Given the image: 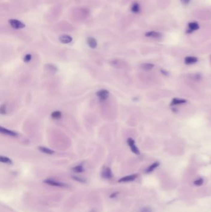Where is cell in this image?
I'll return each mask as SVG.
<instances>
[{
    "label": "cell",
    "mask_w": 211,
    "mask_h": 212,
    "mask_svg": "<svg viewBox=\"0 0 211 212\" xmlns=\"http://www.w3.org/2000/svg\"><path fill=\"white\" fill-rule=\"evenodd\" d=\"M154 65L151 63H144L141 64V67L145 70H150L154 68Z\"/></svg>",
    "instance_id": "16"
},
{
    "label": "cell",
    "mask_w": 211,
    "mask_h": 212,
    "mask_svg": "<svg viewBox=\"0 0 211 212\" xmlns=\"http://www.w3.org/2000/svg\"><path fill=\"white\" fill-rule=\"evenodd\" d=\"M0 132H1L2 133H4L5 135H7L9 136H17V133L14 131L8 130L7 128H3V127H1L0 128Z\"/></svg>",
    "instance_id": "10"
},
{
    "label": "cell",
    "mask_w": 211,
    "mask_h": 212,
    "mask_svg": "<svg viewBox=\"0 0 211 212\" xmlns=\"http://www.w3.org/2000/svg\"><path fill=\"white\" fill-rule=\"evenodd\" d=\"M141 10L140 6L137 3H134L131 6V11L134 13H138Z\"/></svg>",
    "instance_id": "15"
},
{
    "label": "cell",
    "mask_w": 211,
    "mask_h": 212,
    "mask_svg": "<svg viewBox=\"0 0 211 212\" xmlns=\"http://www.w3.org/2000/svg\"><path fill=\"white\" fill-rule=\"evenodd\" d=\"M140 212H152V209L150 207H143L142 208H141V210H140Z\"/></svg>",
    "instance_id": "24"
},
{
    "label": "cell",
    "mask_w": 211,
    "mask_h": 212,
    "mask_svg": "<svg viewBox=\"0 0 211 212\" xmlns=\"http://www.w3.org/2000/svg\"><path fill=\"white\" fill-rule=\"evenodd\" d=\"M127 143L128 145H129L130 147L131 148V150L132 152H133L136 154H139V151L138 148H137V147H136V146L135 145L134 140H133L131 138H128L127 140Z\"/></svg>",
    "instance_id": "5"
},
{
    "label": "cell",
    "mask_w": 211,
    "mask_h": 212,
    "mask_svg": "<svg viewBox=\"0 0 211 212\" xmlns=\"http://www.w3.org/2000/svg\"><path fill=\"white\" fill-rule=\"evenodd\" d=\"M182 4H183L184 5H187L189 3V2L191 1V0H180Z\"/></svg>",
    "instance_id": "26"
},
{
    "label": "cell",
    "mask_w": 211,
    "mask_h": 212,
    "mask_svg": "<svg viewBox=\"0 0 211 212\" xmlns=\"http://www.w3.org/2000/svg\"><path fill=\"white\" fill-rule=\"evenodd\" d=\"M199 29V24L197 22H191L188 24V29L187 31L188 33H191L195 31H197Z\"/></svg>",
    "instance_id": "6"
},
{
    "label": "cell",
    "mask_w": 211,
    "mask_h": 212,
    "mask_svg": "<svg viewBox=\"0 0 211 212\" xmlns=\"http://www.w3.org/2000/svg\"><path fill=\"white\" fill-rule=\"evenodd\" d=\"M159 164H159V162H155V163H153L152 164H151V165L150 166H149L148 169H146L145 172H146L147 173H150V172H152L155 168H157L159 166Z\"/></svg>",
    "instance_id": "14"
},
{
    "label": "cell",
    "mask_w": 211,
    "mask_h": 212,
    "mask_svg": "<svg viewBox=\"0 0 211 212\" xmlns=\"http://www.w3.org/2000/svg\"><path fill=\"white\" fill-rule=\"evenodd\" d=\"M9 23L11 26L15 29H21L25 27V25L21 21L17 19H10L9 20Z\"/></svg>",
    "instance_id": "1"
},
{
    "label": "cell",
    "mask_w": 211,
    "mask_h": 212,
    "mask_svg": "<svg viewBox=\"0 0 211 212\" xmlns=\"http://www.w3.org/2000/svg\"><path fill=\"white\" fill-rule=\"evenodd\" d=\"M73 179H75V180H76V181H79V182H86V181H85L84 179H82V178H81L73 177Z\"/></svg>",
    "instance_id": "25"
},
{
    "label": "cell",
    "mask_w": 211,
    "mask_h": 212,
    "mask_svg": "<svg viewBox=\"0 0 211 212\" xmlns=\"http://www.w3.org/2000/svg\"><path fill=\"white\" fill-rule=\"evenodd\" d=\"M0 161L1 162L3 163H7V164H11L12 163V161L11 159H10L9 158L5 157V156H1V157H0Z\"/></svg>",
    "instance_id": "19"
},
{
    "label": "cell",
    "mask_w": 211,
    "mask_h": 212,
    "mask_svg": "<svg viewBox=\"0 0 211 212\" xmlns=\"http://www.w3.org/2000/svg\"><path fill=\"white\" fill-rule=\"evenodd\" d=\"M87 43L89 47L92 49H95L97 46V42L95 39L93 37H89L87 40Z\"/></svg>",
    "instance_id": "11"
},
{
    "label": "cell",
    "mask_w": 211,
    "mask_h": 212,
    "mask_svg": "<svg viewBox=\"0 0 211 212\" xmlns=\"http://www.w3.org/2000/svg\"><path fill=\"white\" fill-rule=\"evenodd\" d=\"M145 35L146 37H152V38H160L162 36V34L160 32H155V31H149L146 32Z\"/></svg>",
    "instance_id": "8"
},
{
    "label": "cell",
    "mask_w": 211,
    "mask_h": 212,
    "mask_svg": "<svg viewBox=\"0 0 211 212\" xmlns=\"http://www.w3.org/2000/svg\"><path fill=\"white\" fill-rule=\"evenodd\" d=\"M51 116L53 118L58 119V118H61V112L60 111H58V110H57V111H54L53 112L51 113Z\"/></svg>",
    "instance_id": "18"
},
{
    "label": "cell",
    "mask_w": 211,
    "mask_h": 212,
    "mask_svg": "<svg viewBox=\"0 0 211 212\" xmlns=\"http://www.w3.org/2000/svg\"><path fill=\"white\" fill-rule=\"evenodd\" d=\"M186 102V100L184 99H174L171 102V105H177L183 103H185Z\"/></svg>",
    "instance_id": "17"
},
{
    "label": "cell",
    "mask_w": 211,
    "mask_h": 212,
    "mask_svg": "<svg viewBox=\"0 0 211 212\" xmlns=\"http://www.w3.org/2000/svg\"><path fill=\"white\" fill-rule=\"evenodd\" d=\"M204 180L203 178H199L194 182V184L197 186H201L203 184Z\"/></svg>",
    "instance_id": "21"
},
{
    "label": "cell",
    "mask_w": 211,
    "mask_h": 212,
    "mask_svg": "<svg viewBox=\"0 0 211 212\" xmlns=\"http://www.w3.org/2000/svg\"><path fill=\"white\" fill-rule=\"evenodd\" d=\"M118 194V192H115V193H112V194H111V196H110V198H112V199H113V198H115L116 196H117V195Z\"/></svg>",
    "instance_id": "27"
},
{
    "label": "cell",
    "mask_w": 211,
    "mask_h": 212,
    "mask_svg": "<svg viewBox=\"0 0 211 212\" xmlns=\"http://www.w3.org/2000/svg\"><path fill=\"white\" fill-rule=\"evenodd\" d=\"M6 106L5 104H3L1 106V108H0V113L2 115H4L6 114Z\"/></svg>",
    "instance_id": "22"
},
{
    "label": "cell",
    "mask_w": 211,
    "mask_h": 212,
    "mask_svg": "<svg viewBox=\"0 0 211 212\" xmlns=\"http://www.w3.org/2000/svg\"><path fill=\"white\" fill-rule=\"evenodd\" d=\"M137 176L136 174H132L130 175V176H127L125 177H123L121 178L120 180L118 181L119 182H131L134 180H135L137 178Z\"/></svg>",
    "instance_id": "7"
},
{
    "label": "cell",
    "mask_w": 211,
    "mask_h": 212,
    "mask_svg": "<svg viewBox=\"0 0 211 212\" xmlns=\"http://www.w3.org/2000/svg\"><path fill=\"white\" fill-rule=\"evenodd\" d=\"M59 39L61 43H65V44L69 43L72 40V38L71 37V36H69L68 35H63L60 37Z\"/></svg>",
    "instance_id": "9"
},
{
    "label": "cell",
    "mask_w": 211,
    "mask_h": 212,
    "mask_svg": "<svg viewBox=\"0 0 211 212\" xmlns=\"http://www.w3.org/2000/svg\"><path fill=\"white\" fill-rule=\"evenodd\" d=\"M44 182L48 185L52 186H55V187H66L68 186L66 184H64L63 182H60L57 181H54L52 179H47L44 181Z\"/></svg>",
    "instance_id": "2"
},
{
    "label": "cell",
    "mask_w": 211,
    "mask_h": 212,
    "mask_svg": "<svg viewBox=\"0 0 211 212\" xmlns=\"http://www.w3.org/2000/svg\"><path fill=\"white\" fill-rule=\"evenodd\" d=\"M32 59V55L31 54H27L24 57V61L25 62H29Z\"/></svg>",
    "instance_id": "23"
},
{
    "label": "cell",
    "mask_w": 211,
    "mask_h": 212,
    "mask_svg": "<svg viewBox=\"0 0 211 212\" xmlns=\"http://www.w3.org/2000/svg\"><path fill=\"white\" fill-rule=\"evenodd\" d=\"M96 94L101 100H105L109 96V91L107 89H101L97 92Z\"/></svg>",
    "instance_id": "3"
},
{
    "label": "cell",
    "mask_w": 211,
    "mask_h": 212,
    "mask_svg": "<svg viewBox=\"0 0 211 212\" xmlns=\"http://www.w3.org/2000/svg\"><path fill=\"white\" fill-rule=\"evenodd\" d=\"M38 149L41 152L45 153V154H53L54 153V151H53L52 150L48 149L47 148H45V147H43V146H40V147H39Z\"/></svg>",
    "instance_id": "13"
},
{
    "label": "cell",
    "mask_w": 211,
    "mask_h": 212,
    "mask_svg": "<svg viewBox=\"0 0 211 212\" xmlns=\"http://www.w3.org/2000/svg\"><path fill=\"white\" fill-rule=\"evenodd\" d=\"M102 177L106 179H110L113 178V174L110 168L105 167L102 171Z\"/></svg>",
    "instance_id": "4"
},
{
    "label": "cell",
    "mask_w": 211,
    "mask_h": 212,
    "mask_svg": "<svg viewBox=\"0 0 211 212\" xmlns=\"http://www.w3.org/2000/svg\"><path fill=\"white\" fill-rule=\"evenodd\" d=\"M72 171L76 172H78V173H81V172H82L84 171V168H83V167H82V166L79 165L75 168H73Z\"/></svg>",
    "instance_id": "20"
},
{
    "label": "cell",
    "mask_w": 211,
    "mask_h": 212,
    "mask_svg": "<svg viewBox=\"0 0 211 212\" xmlns=\"http://www.w3.org/2000/svg\"><path fill=\"white\" fill-rule=\"evenodd\" d=\"M198 59L196 57H187L185 59V63L187 64H193L195 63H196L198 61Z\"/></svg>",
    "instance_id": "12"
}]
</instances>
